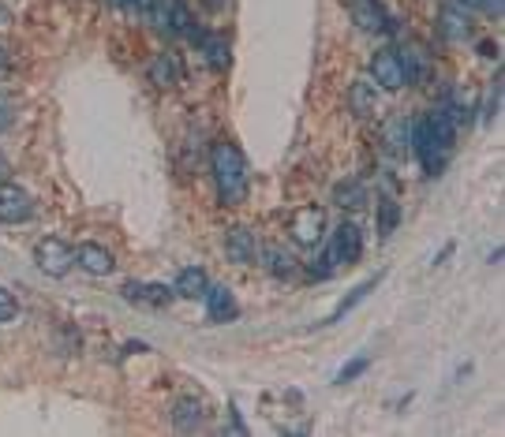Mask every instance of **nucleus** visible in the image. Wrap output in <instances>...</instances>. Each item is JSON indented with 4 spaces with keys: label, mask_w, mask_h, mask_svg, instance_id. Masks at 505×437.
I'll return each instance as SVG.
<instances>
[{
    "label": "nucleus",
    "mask_w": 505,
    "mask_h": 437,
    "mask_svg": "<svg viewBox=\"0 0 505 437\" xmlns=\"http://www.w3.org/2000/svg\"><path fill=\"white\" fill-rule=\"evenodd\" d=\"M210 169H213V184H218L221 206H240L247 198V161H244V154L232 142H213Z\"/></svg>",
    "instance_id": "1"
},
{
    "label": "nucleus",
    "mask_w": 505,
    "mask_h": 437,
    "mask_svg": "<svg viewBox=\"0 0 505 437\" xmlns=\"http://www.w3.org/2000/svg\"><path fill=\"white\" fill-rule=\"evenodd\" d=\"M34 266H38L45 277H68L71 266H76V250H71L57 235H45V240L34 243Z\"/></svg>",
    "instance_id": "2"
},
{
    "label": "nucleus",
    "mask_w": 505,
    "mask_h": 437,
    "mask_svg": "<svg viewBox=\"0 0 505 437\" xmlns=\"http://www.w3.org/2000/svg\"><path fill=\"white\" fill-rule=\"evenodd\" d=\"M288 235H293L296 247H318L326 240V213L322 206H300L288 221Z\"/></svg>",
    "instance_id": "3"
},
{
    "label": "nucleus",
    "mask_w": 505,
    "mask_h": 437,
    "mask_svg": "<svg viewBox=\"0 0 505 437\" xmlns=\"http://www.w3.org/2000/svg\"><path fill=\"white\" fill-rule=\"evenodd\" d=\"M371 79L382 86V90H401L408 83L405 64H401V52H397V49H378L374 57H371Z\"/></svg>",
    "instance_id": "4"
},
{
    "label": "nucleus",
    "mask_w": 505,
    "mask_h": 437,
    "mask_svg": "<svg viewBox=\"0 0 505 437\" xmlns=\"http://www.w3.org/2000/svg\"><path fill=\"white\" fill-rule=\"evenodd\" d=\"M330 254H333V262H341V266H356V262H359V254H364V232H359L356 221L337 225L333 243H330Z\"/></svg>",
    "instance_id": "5"
},
{
    "label": "nucleus",
    "mask_w": 505,
    "mask_h": 437,
    "mask_svg": "<svg viewBox=\"0 0 505 437\" xmlns=\"http://www.w3.org/2000/svg\"><path fill=\"white\" fill-rule=\"evenodd\" d=\"M30 217H34V203H30V195L23 187H15V184L0 187V221L4 225H27Z\"/></svg>",
    "instance_id": "6"
},
{
    "label": "nucleus",
    "mask_w": 505,
    "mask_h": 437,
    "mask_svg": "<svg viewBox=\"0 0 505 437\" xmlns=\"http://www.w3.org/2000/svg\"><path fill=\"white\" fill-rule=\"evenodd\" d=\"M352 23L367 34H389L393 30L389 12L378 4V0H352Z\"/></svg>",
    "instance_id": "7"
},
{
    "label": "nucleus",
    "mask_w": 505,
    "mask_h": 437,
    "mask_svg": "<svg viewBox=\"0 0 505 437\" xmlns=\"http://www.w3.org/2000/svg\"><path fill=\"white\" fill-rule=\"evenodd\" d=\"M76 262H79V269L90 273V277H109V273L116 269V258L109 254V247H101V243H79Z\"/></svg>",
    "instance_id": "8"
},
{
    "label": "nucleus",
    "mask_w": 505,
    "mask_h": 437,
    "mask_svg": "<svg viewBox=\"0 0 505 437\" xmlns=\"http://www.w3.org/2000/svg\"><path fill=\"white\" fill-rule=\"evenodd\" d=\"M147 75H150L154 86L172 90V86L184 83V68H180V57H176V52H157V57L150 60V68H147Z\"/></svg>",
    "instance_id": "9"
},
{
    "label": "nucleus",
    "mask_w": 505,
    "mask_h": 437,
    "mask_svg": "<svg viewBox=\"0 0 505 437\" xmlns=\"http://www.w3.org/2000/svg\"><path fill=\"white\" fill-rule=\"evenodd\" d=\"M349 113L356 120H367V116L378 113V86L371 79H356L349 86Z\"/></svg>",
    "instance_id": "10"
},
{
    "label": "nucleus",
    "mask_w": 505,
    "mask_h": 437,
    "mask_svg": "<svg viewBox=\"0 0 505 437\" xmlns=\"http://www.w3.org/2000/svg\"><path fill=\"white\" fill-rule=\"evenodd\" d=\"M255 235H251V228L244 225H232L225 232V254H228V262H236V266H247L251 258H255Z\"/></svg>",
    "instance_id": "11"
},
{
    "label": "nucleus",
    "mask_w": 505,
    "mask_h": 437,
    "mask_svg": "<svg viewBox=\"0 0 505 437\" xmlns=\"http://www.w3.org/2000/svg\"><path fill=\"white\" fill-rule=\"evenodd\" d=\"M206 314H210V322H232L240 314V306H236V299H232V291L228 288H221V284H213V288H206Z\"/></svg>",
    "instance_id": "12"
},
{
    "label": "nucleus",
    "mask_w": 505,
    "mask_h": 437,
    "mask_svg": "<svg viewBox=\"0 0 505 437\" xmlns=\"http://www.w3.org/2000/svg\"><path fill=\"white\" fill-rule=\"evenodd\" d=\"M176 291H169V284H124V299L128 303H147V306H165Z\"/></svg>",
    "instance_id": "13"
},
{
    "label": "nucleus",
    "mask_w": 505,
    "mask_h": 437,
    "mask_svg": "<svg viewBox=\"0 0 505 437\" xmlns=\"http://www.w3.org/2000/svg\"><path fill=\"white\" fill-rule=\"evenodd\" d=\"M198 49H203V57L213 71H228L232 64V52H228V42L221 34H198Z\"/></svg>",
    "instance_id": "14"
},
{
    "label": "nucleus",
    "mask_w": 505,
    "mask_h": 437,
    "mask_svg": "<svg viewBox=\"0 0 505 437\" xmlns=\"http://www.w3.org/2000/svg\"><path fill=\"white\" fill-rule=\"evenodd\" d=\"M206 288H210V277L198 266H188V269H180L176 273V284L172 291L176 296H184V299H198V296H206Z\"/></svg>",
    "instance_id": "15"
},
{
    "label": "nucleus",
    "mask_w": 505,
    "mask_h": 437,
    "mask_svg": "<svg viewBox=\"0 0 505 437\" xmlns=\"http://www.w3.org/2000/svg\"><path fill=\"white\" fill-rule=\"evenodd\" d=\"M203 400H195V396H184V400H176V408H172V423L176 430H198L203 426Z\"/></svg>",
    "instance_id": "16"
},
{
    "label": "nucleus",
    "mask_w": 505,
    "mask_h": 437,
    "mask_svg": "<svg viewBox=\"0 0 505 437\" xmlns=\"http://www.w3.org/2000/svg\"><path fill=\"white\" fill-rule=\"evenodd\" d=\"M333 203L345 206V210H359L367 203V187L364 179H341V184L333 187Z\"/></svg>",
    "instance_id": "17"
},
{
    "label": "nucleus",
    "mask_w": 505,
    "mask_h": 437,
    "mask_svg": "<svg viewBox=\"0 0 505 437\" xmlns=\"http://www.w3.org/2000/svg\"><path fill=\"white\" fill-rule=\"evenodd\" d=\"M397 225H401V203L397 198H378V213H374V228H378V235H393L397 232Z\"/></svg>",
    "instance_id": "18"
},
{
    "label": "nucleus",
    "mask_w": 505,
    "mask_h": 437,
    "mask_svg": "<svg viewBox=\"0 0 505 437\" xmlns=\"http://www.w3.org/2000/svg\"><path fill=\"white\" fill-rule=\"evenodd\" d=\"M378 281H382V277H371V281H364V284H359V288L352 291V296H345V299H341V303H337V311L330 314V322H341V318H345V314L352 311V306H356L359 299H367V296H371V288H378Z\"/></svg>",
    "instance_id": "19"
},
{
    "label": "nucleus",
    "mask_w": 505,
    "mask_h": 437,
    "mask_svg": "<svg viewBox=\"0 0 505 437\" xmlns=\"http://www.w3.org/2000/svg\"><path fill=\"white\" fill-rule=\"evenodd\" d=\"M266 258H269L266 269L274 273V277H293V273H296V258H293V254H285L281 247H269Z\"/></svg>",
    "instance_id": "20"
},
{
    "label": "nucleus",
    "mask_w": 505,
    "mask_h": 437,
    "mask_svg": "<svg viewBox=\"0 0 505 437\" xmlns=\"http://www.w3.org/2000/svg\"><path fill=\"white\" fill-rule=\"evenodd\" d=\"M442 34L449 42H457V38H468V23H464V15L457 8H445L442 12Z\"/></svg>",
    "instance_id": "21"
},
{
    "label": "nucleus",
    "mask_w": 505,
    "mask_h": 437,
    "mask_svg": "<svg viewBox=\"0 0 505 437\" xmlns=\"http://www.w3.org/2000/svg\"><path fill=\"white\" fill-rule=\"evenodd\" d=\"M386 139H389V150H393V154H405V150H408V123H405V120H393V123L386 127Z\"/></svg>",
    "instance_id": "22"
},
{
    "label": "nucleus",
    "mask_w": 505,
    "mask_h": 437,
    "mask_svg": "<svg viewBox=\"0 0 505 437\" xmlns=\"http://www.w3.org/2000/svg\"><path fill=\"white\" fill-rule=\"evenodd\" d=\"M367 367H371V359H352V362H345V367L337 370V381L345 385V381H352V377H359V374H367Z\"/></svg>",
    "instance_id": "23"
},
{
    "label": "nucleus",
    "mask_w": 505,
    "mask_h": 437,
    "mask_svg": "<svg viewBox=\"0 0 505 437\" xmlns=\"http://www.w3.org/2000/svg\"><path fill=\"white\" fill-rule=\"evenodd\" d=\"M15 314H20V303H15L8 288H0V322H12Z\"/></svg>",
    "instance_id": "24"
},
{
    "label": "nucleus",
    "mask_w": 505,
    "mask_h": 437,
    "mask_svg": "<svg viewBox=\"0 0 505 437\" xmlns=\"http://www.w3.org/2000/svg\"><path fill=\"white\" fill-rule=\"evenodd\" d=\"M479 52H483L486 60H498V57H501V49H498L494 42H479Z\"/></svg>",
    "instance_id": "25"
},
{
    "label": "nucleus",
    "mask_w": 505,
    "mask_h": 437,
    "mask_svg": "<svg viewBox=\"0 0 505 437\" xmlns=\"http://www.w3.org/2000/svg\"><path fill=\"white\" fill-rule=\"evenodd\" d=\"M8 123H12V105H8L4 98H0V131H4Z\"/></svg>",
    "instance_id": "26"
},
{
    "label": "nucleus",
    "mask_w": 505,
    "mask_h": 437,
    "mask_svg": "<svg viewBox=\"0 0 505 437\" xmlns=\"http://www.w3.org/2000/svg\"><path fill=\"white\" fill-rule=\"evenodd\" d=\"M124 4H128V8H135V12H150V4H154V0H124Z\"/></svg>",
    "instance_id": "27"
},
{
    "label": "nucleus",
    "mask_w": 505,
    "mask_h": 437,
    "mask_svg": "<svg viewBox=\"0 0 505 437\" xmlns=\"http://www.w3.org/2000/svg\"><path fill=\"white\" fill-rule=\"evenodd\" d=\"M206 8H213V12H221V8H228V0H206Z\"/></svg>",
    "instance_id": "28"
},
{
    "label": "nucleus",
    "mask_w": 505,
    "mask_h": 437,
    "mask_svg": "<svg viewBox=\"0 0 505 437\" xmlns=\"http://www.w3.org/2000/svg\"><path fill=\"white\" fill-rule=\"evenodd\" d=\"M457 4H461V8H472V12H476V8H483V0H457Z\"/></svg>",
    "instance_id": "29"
},
{
    "label": "nucleus",
    "mask_w": 505,
    "mask_h": 437,
    "mask_svg": "<svg viewBox=\"0 0 505 437\" xmlns=\"http://www.w3.org/2000/svg\"><path fill=\"white\" fill-rule=\"evenodd\" d=\"M0 176H8V161L4 157H0Z\"/></svg>",
    "instance_id": "30"
},
{
    "label": "nucleus",
    "mask_w": 505,
    "mask_h": 437,
    "mask_svg": "<svg viewBox=\"0 0 505 437\" xmlns=\"http://www.w3.org/2000/svg\"><path fill=\"white\" fill-rule=\"evenodd\" d=\"M109 4H113V8H124V0H109Z\"/></svg>",
    "instance_id": "31"
}]
</instances>
